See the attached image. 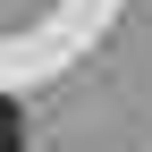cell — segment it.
Returning a JSON list of instances; mask_svg holds the SVG:
<instances>
[{
  "instance_id": "cell-1",
  "label": "cell",
  "mask_w": 152,
  "mask_h": 152,
  "mask_svg": "<svg viewBox=\"0 0 152 152\" xmlns=\"http://www.w3.org/2000/svg\"><path fill=\"white\" fill-rule=\"evenodd\" d=\"M0 152H26V118H17V102H0Z\"/></svg>"
}]
</instances>
